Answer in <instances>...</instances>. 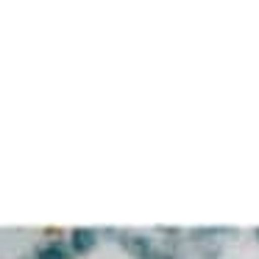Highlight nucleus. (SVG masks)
I'll return each instance as SVG.
<instances>
[{
	"instance_id": "7ed1b4c3",
	"label": "nucleus",
	"mask_w": 259,
	"mask_h": 259,
	"mask_svg": "<svg viewBox=\"0 0 259 259\" xmlns=\"http://www.w3.org/2000/svg\"><path fill=\"white\" fill-rule=\"evenodd\" d=\"M256 240H259V229H256Z\"/></svg>"
},
{
	"instance_id": "f257e3e1",
	"label": "nucleus",
	"mask_w": 259,
	"mask_h": 259,
	"mask_svg": "<svg viewBox=\"0 0 259 259\" xmlns=\"http://www.w3.org/2000/svg\"><path fill=\"white\" fill-rule=\"evenodd\" d=\"M95 242H98V231L95 229H73V234H70V248H73L75 253L92 251Z\"/></svg>"
},
{
	"instance_id": "f03ea898",
	"label": "nucleus",
	"mask_w": 259,
	"mask_h": 259,
	"mask_svg": "<svg viewBox=\"0 0 259 259\" xmlns=\"http://www.w3.org/2000/svg\"><path fill=\"white\" fill-rule=\"evenodd\" d=\"M28 259H70V248L62 240H51V242L36 248V253Z\"/></svg>"
}]
</instances>
